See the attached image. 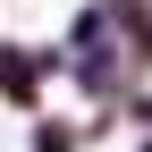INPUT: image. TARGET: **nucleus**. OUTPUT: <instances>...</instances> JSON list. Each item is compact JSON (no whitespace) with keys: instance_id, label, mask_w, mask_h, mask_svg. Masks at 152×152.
Segmentation results:
<instances>
[{"instance_id":"obj_2","label":"nucleus","mask_w":152,"mask_h":152,"mask_svg":"<svg viewBox=\"0 0 152 152\" xmlns=\"http://www.w3.org/2000/svg\"><path fill=\"white\" fill-rule=\"evenodd\" d=\"M34 152H76V127H59V118L34 127Z\"/></svg>"},{"instance_id":"obj_1","label":"nucleus","mask_w":152,"mask_h":152,"mask_svg":"<svg viewBox=\"0 0 152 152\" xmlns=\"http://www.w3.org/2000/svg\"><path fill=\"white\" fill-rule=\"evenodd\" d=\"M42 51H0V93H9V102H34V93H42Z\"/></svg>"}]
</instances>
